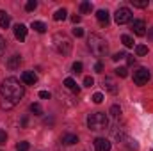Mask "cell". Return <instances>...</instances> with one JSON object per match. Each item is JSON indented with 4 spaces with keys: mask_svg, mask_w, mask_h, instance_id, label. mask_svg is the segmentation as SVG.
<instances>
[{
    "mask_svg": "<svg viewBox=\"0 0 153 151\" xmlns=\"http://www.w3.org/2000/svg\"><path fill=\"white\" fill-rule=\"evenodd\" d=\"M103 85H105V89H107L109 93H112V94L117 93V85H116V82L111 76H105V78H103Z\"/></svg>",
    "mask_w": 153,
    "mask_h": 151,
    "instance_id": "cell-13",
    "label": "cell"
},
{
    "mask_svg": "<svg viewBox=\"0 0 153 151\" xmlns=\"http://www.w3.org/2000/svg\"><path fill=\"white\" fill-rule=\"evenodd\" d=\"M39 98H43V100H50V93H48V91H41V93H39Z\"/></svg>",
    "mask_w": 153,
    "mask_h": 151,
    "instance_id": "cell-36",
    "label": "cell"
},
{
    "mask_svg": "<svg viewBox=\"0 0 153 151\" xmlns=\"http://www.w3.org/2000/svg\"><path fill=\"white\" fill-rule=\"evenodd\" d=\"M148 38H150V39L153 41V27L150 29V30H148Z\"/></svg>",
    "mask_w": 153,
    "mask_h": 151,
    "instance_id": "cell-39",
    "label": "cell"
},
{
    "mask_svg": "<svg viewBox=\"0 0 153 151\" xmlns=\"http://www.w3.org/2000/svg\"><path fill=\"white\" fill-rule=\"evenodd\" d=\"M82 68H84V66H82V62H78V61H76V62H73V66H71L73 73H80V71H82Z\"/></svg>",
    "mask_w": 153,
    "mask_h": 151,
    "instance_id": "cell-30",
    "label": "cell"
},
{
    "mask_svg": "<svg viewBox=\"0 0 153 151\" xmlns=\"http://www.w3.org/2000/svg\"><path fill=\"white\" fill-rule=\"evenodd\" d=\"M61 142H62L64 146H73V144L78 142V137H76L75 133H64L62 139H61Z\"/></svg>",
    "mask_w": 153,
    "mask_h": 151,
    "instance_id": "cell-11",
    "label": "cell"
},
{
    "mask_svg": "<svg viewBox=\"0 0 153 151\" xmlns=\"http://www.w3.org/2000/svg\"><path fill=\"white\" fill-rule=\"evenodd\" d=\"M0 85H2V84H0Z\"/></svg>",
    "mask_w": 153,
    "mask_h": 151,
    "instance_id": "cell-40",
    "label": "cell"
},
{
    "mask_svg": "<svg viewBox=\"0 0 153 151\" xmlns=\"http://www.w3.org/2000/svg\"><path fill=\"white\" fill-rule=\"evenodd\" d=\"M25 94V87L20 84L18 78L9 76L2 82L0 85V109L2 110H11L20 103V100Z\"/></svg>",
    "mask_w": 153,
    "mask_h": 151,
    "instance_id": "cell-1",
    "label": "cell"
},
{
    "mask_svg": "<svg viewBox=\"0 0 153 151\" xmlns=\"http://www.w3.org/2000/svg\"><path fill=\"white\" fill-rule=\"evenodd\" d=\"M66 16H68V11L62 7V9H57V11H55L53 20H55V21H62V20H66Z\"/></svg>",
    "mask_w": 153,
    "mask_h": 151,
    "instance_id": "cell-17",
    "label": "cell"
},
{
    "mask_svg": "<svg viewBox=\"0 0 153 151\" xmlns=\"http://www.w3.org/2000/svg\"><path fill=\"white\" fill-rule=\"evenodd\" d=\"M91 9H93V5H91V2H87V0H84V2L80 4V11H82L84 14H87V13H91Z\"/></svg>",
    "mask_w": 153,
    "mask_h": 151,
    "instance_id": "cell-20",
    "label": "cell"
},
{
    "mask_svg": "<svg viewBox=\"0 0 153 151\" xmlns=\"http://www.w3.org/2000/svg\"><path fill=\"white\" fill-rule=\"evenodd\" d=\"M135 53H137V55H146V53H148V46L137 44V46H135Z\"/></svg>",
    "mask_w": 153,
    "mask_h": 151,
    "instance_id": "cell-23",
    "label": "cell"
},
{
    "mask_svg": "<svg viewBox=\"0 0 153 151\" xmlns=\"http://www.w3.org/2000/svg\"><path fill=\"white\" fill-rule=\"evenodd\" d=\"M73 36H75V38H82V36H84V30L78 29V27H75V29H73Z\"/></svg>",
    "mask_w": 153,
    "mask_h": 151,
    "instance_id": "cell-33",
    "label": "cell"
},
{
    "mask_svg": "<svg viewBox=\"0 0 153 151\" xmlns=\"http://www.w3.org/2000/svg\"><path fill=\"white\" fill-rule=\"evenodd\" d=\"M71 21H73V23H78V21H80V16H71Z\"/></svg>",
    "mask_w": 153,
    "mask_h": 151,
    "instance_id": "cell-38",
    "label": "cell"
},
{
    "mask_svg": "<svg viewBox=\"0 0 153 151\" xmlns=\"http://www.w3.org/2000/svg\"><path fill=\"white\" fill-rule=\"evenodd\" d=\"M132 30L135 36H146V21L144 20H134L132 21Z\"/></svg>",
    "mask_w": 153,
    "mask_h": 151,
    "instance_id": "cell-7",
    "label": "cell"
},
{
    "mask_svg": "<svg viewBox=\"0 0 153 151\" xmlns=\"http://www.w3.org/2000/svg\"><path fill=\"white\" fill-rule=\"evenodd\" d=\"M16 150H18V151H27V150H29V142H25V141H23V142H18Z\"/></svg>",
    "mask_w": 153,
    "mask_h": 151,
    "instance_id": "cell-31",
    "label": "cell"
},
{
    "mask_svg": "<svg viewBox=\"0 0 153 151\" xmlns=\"http://www.w3.org/2000/svg\"><path fill=\"white\" fill-rule=\"evenodd\" d=\"M84 85H85V87H93V85H94V78H93V76H85V78H84Z\"/></svg>",
    "mask_w": 153,
    "mask_h": 151,
    "instance_id": "cell-28",
    "label": "cell"
},
{
    "mask_svg": "<svg viewBox=\"0 0 153 151\" xmlns=\"http://www.w3.org/2000/svg\"><path fill=\"white\" fill-rule=\"evenodd\" d=\"M9 23H11L9 14H7L5 11H0V27H2V29H7V27H9Z\"/></svg>",
    "mask_w": 153,
    "mask_h": 151,
    "instance_id": "cell-16",
    "label": "cell"
},
{
    "mask_svg": "<svg viewBox=\"0 0 153 151\" xmlns=\"http://www.w3.org/2000/svg\"><path fill=\"white\" fill-rule=\"evenodd\" d=\"M94 150L96 151H111V142L103 137L94 139Z\"/></svg>",
    "mask_w": 153,
    "mask_h": 151,
    "instance_id": "cell-8",
    "label": "cell"
},
{
    "mask_svg": "<svg viewBox=\"0 0 153 151\" xmlns=\"http://www.w3.org/2000/svg\"><path fill=\"white\" fill-rule=\"evenodd\" d=\"M30 112L34 114V115H41L43 114V109H41L39 103H30Z\"/></svg>",
    "mask_w": 153,
    "mask_h": 151,
    "instance_id": "cell-22",
    "label": "cell"
},
{
    "mask_svg": "<svg viewBox=\"0 0 153 151\" xmlns=\"http://www.w3.org/2000/svg\"><path fill=\"white\" fill-rule=\"evenodd\" d=\"M36 7H38V2H36V0H29V2L25 4V9H27L29 13H30V11H34Z\"/></svg>",
    "mask_w": 153,
    "mask_h": 151,
    "instance_id": "cell-24",
    "label": "cell"
},
{
    "mask_svg": "<svg viewBox=\"0 0 153 151\" xmlns=\"http://www.w3.org/2000/svg\"><path fill=\"white\" fill-rule=\"evenodd\" d=\"M22 80H23V84H27V85H34V84L38 82V76H36L34 71H23Z\"/></svg>",
    "mask_w": 153,
    "mask_h": 151,
    "instance_id": "cell-10",
    "label": "cell"
},
{
    "mask_svg": "<svg viewBox=\"0 0 153 151\" xmlns=\"http://www.w3.org/2000/svg\"><path fill=\"white\" fill-rule=\"evenodd\" d=\"M125 57H126V53H125V52H117V53L112 55V61L117 62V61H121V59H125Z\"/></svg>",
    "mask_w": 153,
    "mask_h": 151,
    "instance_id": "cell-27",
    "label": "cell"
},
{
    "mask_svg": "<svg viewBox=\"0 0 153 151\" xmlns=\"http://www.w3.org/2000/svg\"><path fill=\"white\" fill-rule=\"evenodd\" d=\"M93 101H94V103H102V101H103V94H102V93H94V94H93Z\"/></svg>",
    "mask_w": 153,
    "mask_h": 151,
    "instance_id": "cell-29",
    "label": "cell"
},
{
    "mask_svg": "<svg viewBox=\"0 0 153 151\" xmlns=\"http://www.w3.org/2000/svg\"><path fill=\"white\" fill-rule=\"evenodd\" d=\"M36 32H39V34H43V32H46V25L43 23V21H32V25H30Z\"/></svg>",
    "mask_w": 153,
    "mask_h": 151,
    "instance_id": "cell-18",
    "label": "cell"
},
{
    "mask_svg": "<svg viewBox=\"0 0 153 151\" xmlns=\"http://www.w3.org/2000/svg\"><path fill=\"white\" fill-rule=\"evenodd\" d=\"M111 115H112V117H116V119H117V117L121 115V109H119L117 105H112V107H111Z\"/></svg>",
    "mask_w": 153,
    "mask_h": 151,
    "instance_id": "cell-25",
    "label": "cell"
},
{
    "mask_svg": "<svg viewBox=\"0 0 153 151\" xmlns=\"http://www.w3.org/2000/svg\"><path fill=\"white\" fill-rule=\"evenodd\" d=\"M96 18H98V21H100L102 25H109L111 16H109V11H107V9H100V11L96 13Z\"/></svg>",
    "mask_w": 153,
    "mask_h": 151,
    "instance_id": "cell-12",
    "label": "cell"
},
{
    "mask_svg": "<svg viewBox=\"0 0 153 151\" xmlns=\"http://www.w3.org/2000/svg\"><path fill=\"white\" fill-rule=\"evenodd\" d=\"M121 41H123V44H125L126 48H132V46H134V39L130 38L128 34H125V36H121Z\"/></svg>",
    "mask_w": 153,
    "mask_h": 151,
    "instance_id": "cell-21",
    "label": "cell"
},
{
    "mask_svg": "<svg viewBox=\"0 0 153 151\" xmlns=\"http://www.w3.org/2000/svg\"><path fill=\"white\" fill-rule=\"evenodd\" d=\"M150 78H152V73L146 68H139L137 71H134V82L137 85H146L150 82Z\"/></svg>",
    "mask_w": 153,
    "mask_h": 151,
    "instance_id": "cell-6",
    "label": "cell"
},
{
    "mask_svg": "<svg viewBox=\"0 0 153 151\" xmlns=\"http://www.w3.org/2000/svg\"><path fill=\"white\" fill-rule=\"evenodd\" d=\"M126 57H128V59H126L128 64H134V62H135V57H134V55H126Z\"/></svg>",
    "mask_w": 153,
    "mask_h": 151,
    "instance_id": "cell-37",
    "label": "cell"
},
{
    "mask_svg": "<svg viewBox=\"0 0 153 151\" xmlns=\"http://www.w3.org/2000/svg\"><path fill=\"white\" fill-rule=\"evenodd\" d=\"M132 2V5L134 7H139V9H144V7H148V0H130Z\"/></svg>",
    "mask_w": 153,
    "mask_h": 151,
    "instance_id": "cell-19",
    "label": "cell"
},
{
    "mask_svg": "<svg viewBox=\"0 0 153 151\" xmlns=\"http://www.w3.org/2000/svg\"><path fill=\"white\" fill-rule=\"evenodd\" d=\"M87 46H89L91 53H93V55H96V57L105 55V53H107V50H109L107 41L102 38V36H98V34H91V36L87 38Z\"/></svg>",
    "mask_w": 153,
    "mask_h": 151,
    "instance_id": "cell-2",
    "label": "cell"
},
{
    "mask_svg": "<svg viewBox=\"0 0 153 151\" xmlns=\"http://www.w3.org/2000/svg\"><path fill=\"white\" fill-rule=\"evenodd\" d=\"M4 52H5V41H4V38L0 36V57L4 55Z\"/></svg>",
    "mask_w": 153,
    "mask_h": 151,
    "instance_id": "cell-34",
    "label": "cell"
},
{
    "mask_svg": "<svg viewBox=\"0 0 153 151\" xmlns=\"http://www.w3.org/2000/svg\"><path fill=\"white\" fill-rule=\"evenodd\" d=\"M114 71H116V75H117V76H121V78L128 76V70H126V68H116Z\"/></svg>",
    "mask_w": 153,
    "mask_h": 151,
    "instance_id": "cell-26",
    "label": "cell"
},
{
    "mask_svg": "<svg viewBox=\"0 0 153 151\" xmlns=\"http://www.w3.org/2000/svg\"><path fill=\"white\" fill-rule=\"evenodd\" d=\"M5 141H7V133H5V130H0V146H4Z\"/></svg>",
    "mask_w": 153,
    "mask_h": 151,
    "instance_id": "cell-32",
    "label": "cell"
},
{
    "mask_svg": "<svg viewBox=\"0 0 153 151\" xmlns=\"http://www.w3.org/2000/svg\"><path fill=\"white\" fill-rule=\"evenodd\" d=\"M64 85H66V87H68L70 91H73V93H76V94H78V91H80V87L76 85V82L73 80V78H70V76H68V78L64 80Z\"/></svg>",
    "mask_w": 153,
    "mask_h": 151,
    "instance_id": "cell-15",
    "label": "cell"
},
{
    "mask_svg": "<svg viewBox=\"0 0 153 151\" xmlns=\"http://www.w3.org/2000/svg\"><path fill=\"white\" fill-rule=\"evenodd\" d=\"M20 64H22V57H20V55H13V57H9V61H7V68H9V70H18Z\"/></svg>",
    "mask_w": 153,
    "mask_h": 151,
    "instance_id": "cell-14",
    "label": "cell"
},
{
    "mask_svg": "<svg viewBox=\"0 0 153 151\" xmlns=\"http://www.w3.org/2000/svg\"><path fill=\"white\" fill-rule=\"evenodd\" d=\"M53 48L61 53V55H68L71 52V39L68 38L66 34H61L57 32L53 36Z\"/></svg>",
    "mask_w": 153,
    "mask_h": 151,
    "instance_id": "cell-4",
    "label": "cell"
},
{
    "mask_svg": "<svg viewBox=\"0 0 153 151\" xmlns=\"http://www.w3.org/2000/svg\"><path fill=\"white\" fill-rule=\"evenodd\" d=\"M114 20L117 25H125V23L132 21V11L128 7H119L114 14Z\"/></svg>",
    "mask_w": 153,
    "mask_h": 151,
    "instance_id": "cell-5",
    "label": "cell"
},
{
    "mask_svg": "<svg viewBox=\"0 0 153 151\" xmlns=\"http://www.w3.org/2000/svg\"><path fill=\"white\" fill-rule=\"evenodd\" d=\"M14 38L18 39V41H25L27 39V27L23 23L14 25Z\"/></svg>",
    "mask_w": 153,
    "mask_h": 151,
    "instance_id": "cell-9",
    "label": "cell"
},
{
    "mask_svg": "<svg viewBox=\"0 0 153 151\" xmlns=\"http://www.w3.org/2000/svg\"><path fill=\"white\" fill-rule=\"evenodd\" d=\"M87 126L93 132H102L109 126V117L105 112H94L87 117Z\"/></svg>",
    "mask_w": 153,
    "mask_h": 151,
    "instance_id": "cell-3",
    "label": "cell"
},
{
    "mask_svg": "<svg viewBox=\"0 0 153 151\" xmlns=\"http://www.w3.org/2000/svg\"><path fill=\"white\" fill-rule=\"evenodd\" d=\"M94 71H96V73H102V71H103V64H102V62H96V64H94Z\"/></svg>",
    "mask_w": 153,
    "mask_h": 151,
    "instance_id": "cell-35",
    "label": "cell"
}]
</instances>
